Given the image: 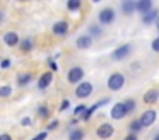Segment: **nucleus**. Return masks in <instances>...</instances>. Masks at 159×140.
I'll list each match as a JSON object with an SVG mask.
<instances>
[{
    "label": "nucleus",
    "mask_w": 159,
    "mask_h": 140,
    "mask_svg": "<svg viewBox=\"0 0 159 140\" xmlns=\"http://www.w3.org/2000/svg\"><path fill=\"white\" fill-rule=\"evenodd\" d=\"M125 84V77L121 74H111L110 79H108V89L110 91H120L121 87H123Z\"/></svg>",
    "instance_id": "nucleus-1"
},
{
    "label": "nucleus",
    "mask_w": 159,
    "mask_h": 140,
    "mask_svg": "<svg viewBox=\"0 0 159 140\" xmlns=\"http://www.w3.org/2000/svg\"><path fill=\"white\" fill-rule=\"evenodd\" d=\"M84 77V70L80 67H72L69 70V74H67V79H69L70 84H77V82H80Z\"/></svg>",
    "instance_id": "nucleus-2"
},
{
    "label": "nucleus",
    "mask_w": 159,
    "mask_h": 140,
    "mask_svg": "<svg viewBox=\"0 0 159 140\" xmlns=\"http://www.w3.org/2000/svg\"><path fill=\"white\" fill-rule=\"evenodd\" d=\"M130 51H132L130 44H121L120 48H116V50L111 53V58H113V60H123V58H127L128 55H130Z\"/></svg>",
    "instance_id": "nucleus-3"
},
{
    "label": "nucleus",
    "mask_w": 159,
    "mask_h": 140,
    "mask_svg": "<svg viewBox=\"0 0 159 140\" xmlns=\"http://www.w3.org/2000/svg\"><path fill=\"white\" fill-rule=\"evenodd\" d=\"M98 19H99L101 24H111L115 20V10L113 9H103L99 14H98Z\"/></svg>",
    "instance_id": "nucleus-4"
},
{
    "label": "nucleus",
    "mask_w": 159,
    "mask_h": 140,
    "mask_svg": "<svg viewBox=\"0 0 159 140\" xmlns=\"http://www.w3.org/2000/svg\"><path fill=\"white\" fill-rule=\"evenodd\" d=\"M113 132H115V128H113V125H111V123H103V125H99L96 135L99 137V138L104 140V138H110V137L113 135Z\"/></svg>",
    "instance_id": "nucleus-5"
},
{
    "label": "nucleus",
    "mask_w": 159,
    "mask_h": 140,
    "mask_svg": "<svg viewBox=\"0 0 159 140\" xmlns=\"http://www.w3.org/2000/svg\"><path fill=\"white\" fill-rule=\"evenodd\" d=\"M91 92H93V85L89 82H80L75 89V96L77 97H89Z\"/></svg>",
    "instance_id": "nucleus-6"
},
{
    "label": "nucleus",
    "mask_w": 159,
    "mask_h": 140,
    "mask_svg": "<svg viewBox=\"0 0 159 140\" xmlns=\"http://www.w3.org/2000/svg\"><path fill=\"white\" fill-rule=\"evenodd\" d=\"M156 116H157V115H156L154 109H147V111L140 116V120H139V121H140V125H142V128H144V126H151L152 123L156 121Z\"/></svg>",
    "instance_id": "nucleus-7"
},
{
    "label": "nucleus",
    "mask_w": 159,
    "mask_h": 140,
    "mask_svg": "<svg viewBox=\"0 0 159 140\" xmlns=\"http://www.w3.org/2000/svg\"><path fill=\"white\" fill-rule=\"evenodd\" d=\"M127 116V109H125L123 102H116V104L111 108V118L113 120H121Z\"/></svg>",
    "instance_id": "nucleus-8"
},
{
    "label": "nucleus",
    "mask_w": 159,
    "mask_h": 140,
    "mask_svg": "<svg viewBox=\"0 0 159 140\" xmlns=\"http://www.w3.org/2000/svg\"><path fill=\"white\" fill-rule=\"evenodd\" d=\"M4 43L7 44V46H17V44L21 43V39H19L17 33H14V31H9V33L4 34Z\"/></svg>",
    "instance_id": "nucleus-9"
},
{
    "label": "nucleus",
    "mask_w": 159,
    "mask_h": 140,
    "mask_svg": "<svg viewBox=\"0 0 159 140\" xmlns=\"http://www.w3.org/2000/svg\"><path fill=\"white\" fill-rule=\"evenodd\" d=\"M135 10L140 12L142 16L152 10V2L151 0H140V2H135Z\"/></svg>",
    "instance_id": "nucleus-10"
},
{
    "label": "nucleus",
    "mask_w": 159,
    "mask_h": 140,
    "mask_svg": "<svg viewBox=\"0 0 159 140\" xmlns=\"http://www.w3.org/2000/svg\"><path fill=\"white\" fill-rule=\"evenodd\" d=\"M67 31H69V22H65V20H58L53 24V34H57V36H63V34H67Z\"/></svg>",
    "instance_id": "nucleus-11"
},
{
    "label": "nucleus",
    "mask_w": 159,
    "mask_h": 140,
    "mask_svg": "<svg viewBox=\"0 0 159 140\" xmlns=\"http://www.w3.org/2000/svg\"><path fill=\"white\" fill-rule=\"evenodd\" d=\"M52 80H53V74L52 72H45L38 80V87L39 89H46L50 84H52Z\"/></svg>",
    "instance_id": "nucleus-12"
},
{
    "label": "nucleus",
    "mask_w": 159,
    "mask_h": 140,
    "mask_svg": "<svg viewBox=\"0 0 159 140\" xmlns=\"http://www.w3.org/2000/svg\"><path fill=\"white\" fill-rule=\"evenodd\" d=\"M106 102H108V99H103V101H99V102H96V104H93V106H91V108H87V109H86V113H84V115H82V118H84V120H86V121H87V120L91 118V115H93V113L96 111V109H99V106L106 104Z\"/></svg>",
    "instance_id": "nucleus-13"
},
{
    "label": "nucleus",
    "mask_w": 159,
    "mask_h": 140,
    "mask_svg": "<svg viewBox=\"0 0 159 140\" xmlns=\"http://www.w3.org/2000/svg\"><path fill=\"white\" fill-rule=\"evenodd\" d=\"M91 44H93V38L91 36H80L79 39H77V48H79V50H87Z\"/></svg>",
    "instance_id": "nucleus-14"
},
{
    "label": "nucleus",
    "mask_w": 159,
    "mask_h": 140,
    "mask_svg": "<svg viewBox=\"0 0 159 140\" xmlns=\"http://www.w3.org/2000/svg\"><path fill=\"white\" fill-rule=\"evenodd\" d=\"M157 97H159V92H157V91H154V89H151V91L145 92L144 101L147 102V104H154V102L157 101Z\"/></svg>",
    "instance_id": "nucleus-15"
},
{
    "label": "nucleus",
    "mask_w": 159,
    "mask_h": 140,
    "mask_svg": "<svg viewBox=\"0 0 159 140\" xmlns=\"http://www.w3.org/2000/svg\"><path fill=\"white\" fill-rule=\"evenodd\" d=\"M156 19H157V10H154V9H152L151 12H147V14L142 16V22L144 24H152Z\"/></svg>",
    "instance_id": "nucleus-16"
},
{
    "label": "nucleus",
    "mask_w": 159,
    "mask_h": 140,
    "mask_svg": "<svg viewBox=\"0 0 159 140\" xmlns=\"http://www.w3.org/2000/svg\"><path fill=\"white\" fill-rule=\"evenodd\" d=\"M31 79H33V75L29 74V72H24V74H19V77H17V84L21 85V87H24V85H28L29 82H31Z\"/></svg>",
    "instance_id": "nucleus-17"
},
{
    "label": "nucleus",
    "mask_w": 159,
    "mask_h": 140,
    "mask_svg": "<svg viewBox=\"0 0 159 140\" xmlns=\"http://www.w3.org/2000/svg\"><path fill=\"white\" fill-rule=\"evenodd\" d=\"M121 10H123V14H132L135 10V2H132V0L123 2L121 3Z\"/></svg>",
    "instance_id": "nucleus-18"
},
{
    "label": "nucleus",
    "mask_w": 159,
    "mask_h": 140,
    "mask_svg": "<svg viewBox=\"0 0 159 140\" xmlns=\"http://www.w3.org/2000/svg\"><path fill=\"white\" fill-rule=\"evenodd\" d=\"M84 135H86V133H84V130L75 128V130H72V132H70L69 137H70V140H82Z\"/></svg>",
    "instance_id": "nucleus-19"
},
{
    "label": "nucleus",
    "mask_w": 159,
    "mask_h": 140,
    "mask_svg": "<svg viewBox=\"0 0 159 140\" xmlns=\"http://www.w3.org/2000/svg\"><path fill=\"white\" fill-rule=\"evenodd\" d=\"M128 128H130L132 133H135V135H137V133L142 130V125H140V121H139V120H134V121L128 125Z\"/></svg>",
    "instance_id": "nucleus-20"
},
{
    "label": "nucleus",
    "mask_w": 159,
    "mask_h": 140,
    "mask_svg": "<svg viewBox=\"0 0 159 140\" xmlns=\"http://www.w3.org/2000/svg\"><path fill=\"white\" fill-rule=\"evenodd\" d=\"M123 106H125V109H127V115H130V113L135 111V101L134 99H127V101H123Z\"/></svg>",
    "instance_id": "nucleus-21"
},
{
    "label": "nucleus",
    "mask_w": 159,
    "mask_h": 140,
    "mask_svg": "<svg viewBox=\"0 0 159 140\" xmlns=\"http://www.w3.org/2000/svg\"><path fill=\"white\" fill-rule=\"evenodd\" d=\"M80 5H82V2H80V0H69L67 9H69V10H77V9H80Z\"/></svg>",
    "instance_id": "nucleus-22"
},
{
    "label": "nucleus",
    "mask_w": 159,
    "mask_h": 140,
    "mask_svg": "<svg viewBox=\"0 0 159 140\" xmlns=\"http://www.w3.org/2000/svg\"><path fill=\"white\" fill-rule=\"evenodd\" d=\"M11 94H12L11 85H2V87H0V97H9Z\"/></svg>",
    "instance_id": "nucleus-23"
},
{
    "label": "nucleus",
    "mask_w": 159,
    "mask_h": 140,
    "mask_svg": "<svg viewBox=\"0 0 159 140\" xmlns=\"http://www.w3.org/2000/svg\"><path fill=\"white\" fill-rule=\"evenodd\" d=\"M19 44H21V50H22V51H29V50L33 48V41H31V39H22Z\"/></svg>",
    "instance_id": "nucleus-24"
},
{
    "label": "nucleus",
    "mask_w": 159,
    "mask_h": 140,
    "mask_svg": "<svg viewBox=\"0 0 159 140\" xmlns=\"http://www.w3.org/2000/svg\"><path fill=\"white\" fill-rule=\"evenodd\" d=\"M38 115H39V118H48V116H50V109L46 108V106H39V108H38Z\"/></svg>",
    "instance_id": "nucleus-25"
},
{
    "label": "nucleus",
    "mask_w": 159,
    "mask_h": 140,
    "mask_svg": "<svg viewBox=\"0 0 159 140\" xmlns=\"http://www.w3.org/2000/svg\"><path fill=\"white\" fill-rule=\"evenodd\" d=\"M86 106H84V104H80V106H77V108H75V111H74V115H75V116H82L84 115V113H86Z\"/></svg>",
    "instance_id": "nucleus-26"
},
{
    "label": "nucleus",
    "mask_w": 159,
    "mask_h": 140,
    "mask_svg": "<svg viewBox=\"0 0 159 140\" xmlns=\"http://www.w3.org/2000/svg\"><path fill=\"white\" fill-rule=\"evenodd\" d=\"M55 128H58V120H53V121L48 123V130H55Z\"/></svg>",
    "instance_id": "nucleus-27"
},
{
    "label": "nucleus",
    "mask_w": 159,
    "mask_h": 140,
    "mask_svg": "<svg viewBox=\"0 0 159 140\" xmlns=\"http://www.w3.org/2000/svg\"><path fill=\"white\" fill-rule=\"evenodd\" d=\"M69 106H70V101H69V99H65V101L62 102V106H60V111H67Z\"/></svg>",
    "instance_id": "nucleus-28"
},
{
    "label": "nucleus",
    "mask_w": 159,
    "mask_h": 140,
    "mask_svg": "<svg viewBox=\"0 0 159 140\" xmlns=\"http://www.w3.org/2000/svg\"><path fill=\"white\" fill-rule=\"evenodd\" d=\"M152 50H154V51H159V36L156 38L154 41H152Z\"/></svg>",
    "instance_id": "nucleus-29"
},
{
    "label": "nucleus",
    "mask_w": 159,
    "mask_h": 140,
    "mask_svg": "<svg viewBox=\"0 0 159 140\" xmlns=\"http://www.w3.org/2000/svg\"><path fill=\"white\" fill-rule=\"evenodd\" d=\"M46 137H48V135H46V132H41V133H38V135H36L33 140H45Z\"/></svg>",
    "instance_id": "nucleus-30"
},
{
    "label": "nucleus",
    "mask_w": 159,
    "mask_h": 140,
    "mask_svg": "<svg viewBox=\"0 0 159 140\" xmlns=\"http://www.w3.org/2000/svg\"><path fill=\"white\" fill-rule=\"evenodd\" d=\"M91 33L96 34V36H99V34H101V29H99L98 26H91Z\"/></svg>",
    "instance_id": "nucleus-31"
},
{
    "label": "nucleus",
    "mask_w": 159,
    "mask_h": 140,
    "mask_svg": "<svg viewBox=\"0 0 159 140\" xmlns=\"http://www.w3.org/2000/svg\"><path fill=\"white\" fill-rule=\"evenodd\" d=\"M21 125H22V126H29V125H31V118H22Z\"/></svg>",
    "instance_id": "nucleus-32"
},
{
    "label": "nucleus",
    "mask_w": 159,
    "mask_h": 140,
    "mask_svg": "<svg viewBox=\"0 0 159 140\" xmlns=\"http://www.w3.org/2000/svg\"><path fill=\"white\" fill-rule=\"evenodd\" d=\"M123 140H139V137L135 135V133H130V135H127Z\"/></svg>",
    "instance_id": "nucleus-33"
},
{
    "label": "nucleus",
    "mask_w": 159,
    "mask_h": 140,
    "mask_svg": "<svg viewBox=\"0 0 159 140\" xmlns=\"http://www.w3.org/2000/svg\"><path fill=\"white\" fill-rule=\"evenodd\" d=\"M9 67H11V60H7V58L2 60V68H9Z\"/></svg>",
    "instance_id": "nucleus-34"
},
{
    "label": "nucleus",
    "mask_w": 159,
    "mask_h": 140,
    "mask_svg": "<svg viewBox=\"0 0 159 140\" xmlns=\"http://www.w3.org/2000/svg\"><path fill=\"white\" fill-rule=\"evenodd\" d=\"M0 140H12V137L9 135V133H2V135H0Z\"/></svg>",
    "instance_id": "nucleus-35"
},
{
    "label": "nucleus",
    "mask_w": 159,
    "mask_h": 140,
    "mask_svg": "<svg viewBox=\"0 0 159 140\" xmlns=\"http://www.w3.org/2000/svg\"><path fill=\"white\" fill-rule=\"evenodd\" d=\"M50 67H52V70H58V67H57V63H55V61H53V60H50Z\"/></svg>",
    "instance_id": "nucleus-36"
},
{
    "label": "nucleus",
    "mask_w": 159,
    "mask_h": 140,
    "mask_svg": "<svg viewBox=\"0 0 159 140\" xmlns=\"http://www.w3.org/2000/svg\"><path fill=\"white\" fill-rule=\"evenodd\" d=\"M156 26H157V29H159V16H157V19H156Z\"/></svg>",
    "instance_id": "nucleus-37"
},
{
    "label": "nucleus",
    "mask_w": 159,
    "mask_h": 140,
    "mask_svg": "<svg viewBox=\"0 0 159 140\" xmlns=\"http://www.w3.org/2000/svg\"><path fill=\"white\" fill-rule=\"evenodd\" d=\"M0 20H4V12H0Z\"/></svg>",
    "instance_id": "nucleus-38"
},
{
    "label": "nucleus",
    "mask_w": 159,
    "mask_h": 140,
    "mask_svg": "<svg viewBox=\"0 0 159 140\" xmlns=\"http://www.w3.org/2000/svg\"><path fill=\"white\" fill-rule=\"evenodd\" d=\"M154 140H159V135H156V137H154Z\"/></svg>",
    "instance_id": "nucleus-39"
}]
</instances>
